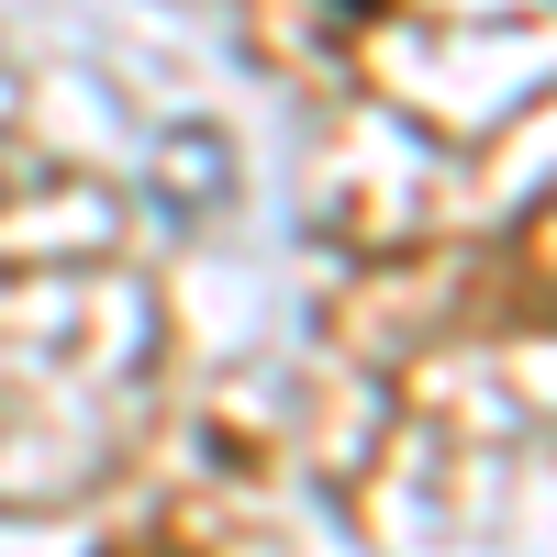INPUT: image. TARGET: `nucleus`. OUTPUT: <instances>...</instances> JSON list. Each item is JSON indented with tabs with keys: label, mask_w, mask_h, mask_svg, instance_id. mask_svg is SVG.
Instances as JSON below:
<instances>
[]
</instances>
